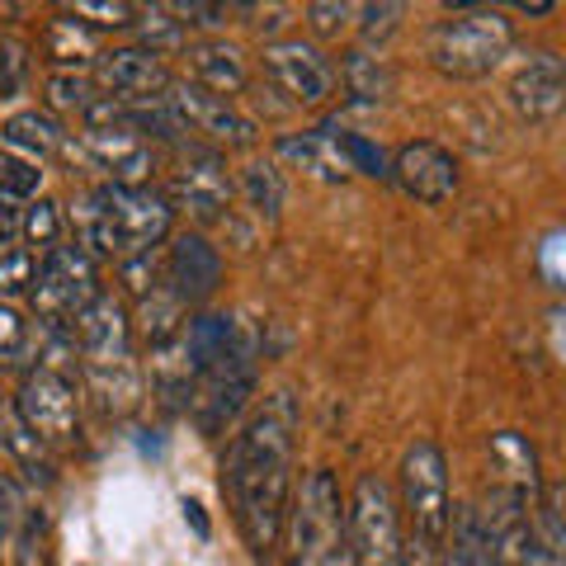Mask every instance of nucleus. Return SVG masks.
<instances>
[{
	"label": "nucleus",
	"mask_w": 566,
	"mask_h": 566,
	"mask_svg": "<svg viewBox=\"0 0 566 566\" xmlns=\"http://www.w3.org/2000/svg\"><path fill=\"white\" fill-rule=\"evenodd\" d=\"M29 43L14 39V33H0V99H20L29 91Z\"/></svg>",
	"instance_id": "2f4dec72"
},
{
	"label": "nucleus",
	"mask_w": 566,
	"mask_h": 566,
	"mask_svg": "<svg viewBox=\"0 0 566 566\" xmlns=\"http://www.w3.org/2000/svg\"><path fill=\"white\" fill-rule=\"evenodd\" d=\"M81 374H85V387L99 397L104 411L128 416L133 406L142 401V378H137L133 359L128 364H114V368H81Z\"/></svg>",
	"instance_id": "bb28decb"
},
{
	"label": "nucleus",
	"mask_w": 566,
	"mask_h": 566,
	"mask_svg": "<svg viewBox=\"0 0 566 566\" xmlns=\"http://www.w3.org/2000/svg\"><path fill=\"white\" fill-rule=\"evenodd\" d=\"M293 444L297 401L279 392L245 420L241 434H232L222 458V495L255 562H270L283 538V520H289L293 501Z\"/></svg>",
	"instance_id": "f257e3e1"
},
{
	"label": "nucleus",
	"mask_w": 566,
	"mask_h": 566,
	"mask_svg": "<svg viewBox=\"0 0 566 566\" xmlns=\"http://www.w3.org/2000/svg\"><path fill=\"white\" fill-rule=\"evenodd\" d=\"M81 151L99 170H109V185H147L151 180V142L137 128H85Z\"/></svg>",
	"instance_id": "a211bd4d"
},
{
	"label": "nucleus",
	"mask_w": 566,
	"mask_h": 566,
	"mask_svg": "<svg viewBox=\"0 0 566 566\" xmlns=\"http://www.w3.org/2000/svg\"><path fill=\"white\" fill-rule=\"evenodd\" d=\"M251 397H255V340L241 331L232 354L193 382V397H189L193 424H199L208 439H218L241 420V411L251 406Z\"/></svg>",
	"instance_id": "6e6552de"
},
{
	"label": "nucleus",
	"mask_w": 566,
	"mask_h": 566,
	"mask_svg": "<svg viewBox=\"0 0 566 566\" xmlns=\"http://www.w3.org/2000/svg\"><path fill=\"white\" fill-rule=\"evenodd\" d=\"M71 232L85 255L133 260L170 237L175 208L151 185H91L71 203Z\"/></svg>",
	"instance_id": "f03ea898"
},
{
	"label": "nucleus",
	"mask_w": 566,
	"mask_h": 566,
	"mask_svg": "<svg viewBox=\"0 0 566 566\" xmlns=\"http://www.w3.org/2000/svg\"><path fill=\"white\" fill-rule=\"evenodd\" d=\"M491 449L505 458V472L520 476V491H524V482H528V491H538V453L528 439H520L515 430H501V434H491Z\"/></svg>",
	"instance_id": "473e14b6"
},
{
	"label": "nucleus",
	"mask_w": 566,
	"mask_h": 566,
	"mask_svg": "<svg viewBox=\"0 0 566 566\" xmlns=\"http://www.w3.org/2000/svg\"><path fill=\"white\" fill-rule=\"evenodd\" d=\"M123 264V283H128V293L147 297L151 289H161V264H156V251H142L133 260H118Z\"/></svg>",
	"instance_id": "ea45409f"
},
{
	"label": "nucleus",
	"mask_w": 566,
	"mask_h": 566,
	"mask_svg": "<svg viewBox=\"0 0 566 566\" xmlns=\"http://www.w3.org/2000/svg\"><path fill=\"white\" fill-rule=\"evenodd\" d=\"M71 14H85V20H95V24H114V29H123V24H133V14H137V6H128V0H81Z\"/></svg>",
	"instance_id": "37998d69"
},
{
	"label": "nucleus",
	"mask_w": 566,
	"mask_h": 566,
	"mask_svg": "<svg viewBox=\"0 0 566 566\" xmlns=\"http://www.w3.org/2000/svg\"><path fill=\"white\" fill-rule=\"evenodd\" d=\"M66 335H71V349H76L81 368H114L133 359V322H128V307L114 293H99L66 326Z\"/></svg>",
	"instance_id": "ddd939ff"
},
{
	"label": "nucleus",
	"mask_w": 566,
	"mask_h": 566,
	"mask_svg": "<svg viewBox=\"0 0 566 566\" xmlns=\"http://www.w3.org/2000/svg\"><path fill=\"white\" fill-rule=\"evenodd\" d=\"M387 180H397V189L416 203H449L458 189V161L439 142H406L387 161Z\"/></svg>",
	"instance_id": "4468645a"
},
{
	"label": "nucleus",
	"mask_w": 566,
	"mask_h": 566,
	"mask_svg": "<svg viewBox=\"0 0 566 566\" xmlns=\"http://www.w3.org/2000/svg\"><path fill=\"white\" fill-rule=\"evenodd\" d=\"M279 161H289L293 170H307L312 180H326V185H340L345 180V161H340V147H335V123L326 128H307V133H283L274 142Z\"/></svg>",
	"instance_id": "aec40b11"
},
{
	"label": "nucleus",
	"mask_w": 566,
	"mask_h": 566,
	"mask_svg": "<svg viewBox=\"0 0 566 566\" xmlns=\"http://www.w3.org/2000/svg\"><path fill=\"white\" fill-rule=\"evenodd\" d=\"M434 566H501L486 528L476 524L472 510H458V515L449 520V534H444V547H439Z\"/></svg>",
	"instance_id": "b1692460"
},
{
	"label": "nucleus",
	"mask_w": 566,
	"mask_h": 566,
	"mask_svg": "<svg viewBox=\"0 0 566 566\" xmlns=\"http://www.w3.org/2000/svg\"><path fill=\"white\" fill-rule=\"evenodd\" d=\"M24 232H29L33 245H43V251L62 245V208L57 203H33L24 212Z\"/></svg>",
	"instance_id": "58836bf2"
},
{
	"label": "nucleus",
	"mask_w": 566,
	"mask_h": 566,
	"mask_svg": "<svg viewBox=\"0 0 566 566\" xmlns=\"http://www.w3.org/2000/svg\"><path fill=\"white\" fill-rule=\"evenodd\" d=\"M345 524L349 547L359 566H397L406 534H401V510L397 491L382 482L378 472H359V482L345 495Z\"/></svg>",
	"instance_id": "0eeeda50"
},
{
	"label": "nucleus",
	"mask_w": 566,
	"mask_h": 566,
	"mask_svg": "<svg viewBox=\"0 0 566 566\" xmlns=\"http://www.w3.org/2000/svg\"><path fill=\"white\" fill-rule=\"evenodd\" d=\"M95 85H104L114 99H151L170 91V71L161 57L142 48H99Z\"/></svg>",
	"instance_id": "dca6fc26"
},
{
	"label": "nucleus",
	"mask_w": 566,
	"mask_h": 566,
	"mask_svg": "<svg viewBox=\"0 0 566 566\" xmlns=\"http://www.w3.org/2000/svg\"><path fill=\"white\" fill-rule=\"evenodd\" d=\"M166 289L180 297V307H203L222 283V255L218 245L199 232H180L170 241V255H166V274H161Z\"/></svg>",
	"instance_id": "2eb2a0df"
},
{
	"label": "nucleus",
	"mask_w": 566,
	"mask_h": 566,
	"mask_svg": "<svg viewBox=\"0 0 566 566\" xmlns=\"http://www.w3.org/2000/svg\"><path fill=\"white\" fill-rule=\"evenodd\" d=\"M434 557H439V553H424V547L406 543V547H401V557H397V566H434Z\"/></svg>",
	"instance_id": "49530a36"
},
{
	"label": "nucleus",
	"mask_w": 566,
	"mask_h": 566,
	"mask_svg": "<svg viewBox=\"0 0 566 566\" xmlns=\"http://www.w3.org/2000/svg\"><path fill=\"white\" fill-rule=\"evenodd\" d=\"M29 322L10 303H0V374H10V368H20L29 359Z\"/></svg>",
	"instance_id": "72a5a7b5"
},
{
	"label": "nucleus",
	"mask_w": 566,
	"mask_h": 566,
	"mask_svg": "<svg viewBox=\"0 0 566 566\" xmlns=\"http://www.w3.org/2000/svg\"><path fill=\"white\" fill-rule=\"evenodd\" d=\"M133 33H137V48L151 52V57H166V52L185 48V24L175 20L166 6H137Z\"/></svg>",
	"instance_id": "cd10ccee"
},
{
	"label": "nucleus",
	"mask_w": 566,
	"mask_h": 566,
	"mask_svg": "<svg viewBox=\"0 0 566 566\" xmlns=\"http://www.w3.org/2000/svg\"><path fill=\"white\" fill-rule=\"evenodd\" d=\"M20 232H24V208L14 199H0V251H10Z\"/></svg>",
	"instance_id": "c03bdc74"
},
{
	"label": "nucleus",
	"mask_w": 566,
	"mask_h": 566,
	"mask_svg": "<svg viewBox=\"0 0 566 566\" xmlns=\"http://www.w3.org/2000/svg\"><path fill=\"white\" fill-rule=\"evenodd\" d=\"M104 289H99V264L95 255H85L76 241L71 245H52V251L39 260L33 270V289H29V303H33V316L43 326H57L66 331L76 316L95 303Z\"/></svg>",
	"instance_id": "423d86ee"
},
{
	"label": "nucleus",
	"mask_w": 566,
	"mask_h": 566,
	"mask_svg": "<svg viewBox=\"0 0 566 566\" xmlns=\"http://www.w3.org/2000/svg\"><path fill=\"white\" fill-rule=\"evenodd\" d=\"M510 109H515L524 123H547L562 114V99H566V71L557 52H534L510 81Z\"/></svg>",
	"instance_id": "f3484780"
},
{
	"label": "nucleus",
	"mask_w": 566,
	"mask_h": 566,
	"mask_svg": "<svg viewBox=\"0 0 566 566\" xmlns=\"http://www.w3.org/2000/svg\"><path fill=\"white\" fill-rule=\"evenodd\" d=\"M283 566H359L349 547L345 491L331 468H312L293 491L283 520Z\"/></svg>",
	"instance_id": "7ed1b4c3"
},
{
	"label": "nucleus",
	"mask_w": 566,
	"mask_h": 566,
	"mask_svg": "<svg viewBox=\"0 0 566 566\" xmlns=\"http://www.w3.org/2000/svg\"><path fill=\"white\" fill-rule=\"evenodd\" d=\"M29 495H24V486L14 482V476H0V557L10 553V543H14V534H20V524L29 520Z\"/></svg>",
	"instance_id": "e433bc0d"
},
{
	"label": "nucleus",
	"mask_w": 566,
	"mask_h": 566,
	"mask_svg": "<svg viewBox=\"0 0 566 566\" xmlns=\"http://www.w3.org/2000/svg\"><path fill=\"white\" fill-rule=\"evenodd\" d=\"M43 57L52 62V71H76L99 57V33L76 14H57L43 29Z\"/></svg>",
	"instance_id": "5701e85b"
},
{
	"label": "nucleus",
	"mask_w": 566,
	"mask_h": 566,
	"mask_svg": "<svg viewBox=\"0 0 566 566\" xmlns=\"http://www.w3.org/2000/svg\"><path fill=\"white\" fill-rule=\"evenodd\" d=\"M14 416L39 444H76L81 434V387L76 374L62 368H33L14 392Z\"/></svg>",
	"instance_id": "1a4fd4ad"
},
{
	"label": "nucleus",
	"mask_w": 566,
	"mask_h": 566,
	"mask_svg": "<svg viewBox=\"0 0 566 566\" xmlns=\"http://www.w3.org/2000/svg\"><path fill=\"white\" fill-rule=\"evenodd\" d=\"M39 185H43V170L33 161H24V156H10V151L0 156V199L24 203V199L39 193Z\"/></svg>",
	"instance_id": "c9c22d12"
},
{
	"label": "nucleus",
	"mask_w": 566,
	"mask_h": 566,
	"mask_svg": "<svg viewBox=\"0 0 566 566\" xmlns=\"http://www.w3.org/2000/svg\"><path fill=\"white\" fill-rule=\"evenodd\" d=\"M335 147H340L345 170H359L368 180H387V151L378 142H368L364 133H345L340 123H335Z\"/></svg>",
	"instance_id": "7c9ffc66"
},
{
	"label": "nucleus",
	"mask_w": 566,
	"mask_h": 566,
	"mask_svg": "<svg viewBox=\"0 0 566 566\" xmlns=\"http://www.w3.org/2000/svg\"><path fill=\"white\" fill-rule=\"evenodd\" d=\"M349 14H354V6H335V0H312L307 6V20L316 29V39H335V33L349 24Z\"/></svg>",
	"instance_id": "79ce46f5"
},
{
	"label": "nucleus",
	"mask_w": 566,
	"mask_h": 566,
	"mask_svg": "<svg viewBox=\"0 0 566 566\" xmlns=\"http://www.w3.org/2000/svg\"><path fill=\"white\" fill-rule=\"evenodd\" d=\"M335 81H340L359 104H378V99L392 95V71H387V62H378L374 52H364V48L345 52L340 71H335Z\"/></svg>",
	"instance_id": "a878e982"
},
{
	"label": "nucleus",
	"mask_w": 566,
	"mask_h": 566,
	"mask_svg": "<svg viewBox=\"0 0 566 566\" xmlns=\"http://www.w3.org/2000/svg\"><path fill=\"white\" fill-rule=\"evenodd\" d=\"M515 29L495 6H468L449 10V20H439L424 33V57L439 76L449 81H482L505 62Z\"/></svg>",
	"instance_id": "20e7f679"
},
{
	"label": "nucleus",
	"mask_w": 566,
	"mask_h": 566,
	"mask_svg": "<svg viewBox=\"0 0 566 566\" xmlns=\"http://www.w3.org/2000/svg\"><path fill=\"white\" fill-rule=\"evenodd\" d=\"M264 71H270L274 85L293 104H326L335 91H340L331 57L316 43H303V39H270L264 43Z\"/></svg>",
	"instance_id": "f8f14e48"
},
{
	"label": "nucleus",
	"mask_w": 566,
	"mask_h": 566,
	"mask_svg": "<svg viewBox=\"0 0 566 566\" xmlns=\"http://www.w3.org/2000/svg\"><path fill=\"white\" fill-rule=\"evenodd\" d=\"M0 142L14 147V151H24V156H39V161H48V156H62L71 133L48 109H20V114H10L6 123H0Z\"/></svg>",
	"instance_id": "4be33fe9"
},
{
	"label": "nucleus",
	"mask_w": 566,
	"mask_h": 566,
	"mask_svg": "<svg viewBox=\"0 0 566 566\" xmlns=\"http://www.w3.org/2000/svg\"><path fill=\"white\" fill-rule=\"evenodd\" d=\"M241 193H245V203H251L264 222H274L283 212V175H279V166L274 161L241 166Z\"/></svg>",
	"instance_id": "c85d7f7f"
},
{
	"label": "nucleus",
	"mask_w": 566,
	"mask_h": 566,
	"mask_svg": "<svg viewBox=\"0 0 566 566\" xmlns=\"http://www.w3.org/2000/svg\"><path fill=\"white\" fill-rule=\"evenodd\" d=\"M33 270H39L33 251H0V303L29 293L33 289Z\"/></svg>",
	"instance_id": "4c0bfd02"
},
{
	"label": "nucleus",
	"mask_w": 566,
	"mask_h": 566,
	"mask_svg": "<svg viewBox=\"0 0 566 566\" xmlns=\"http://www.w3.org/2000/svg\"><path fill=\"white\" fill-rule=\"evenodd\" d=\"M180 510H185V524L193 528V538H212V524H208V515H203V505L199 501H189V495H185V501H180Z\"/></svg>",
	"instance_id": "a18cd8bd"
},
{
	"label": "nucleus",
	"mask_w": 566,
	"mask_h": 566,
	"mask_svg": "<svg viewBox=\"0 0 566 566\" xmlns=\"http://www.w3.org/2000/svg\"><path fill=\"white\" fill-rule=\"evenodd\" d=\"M43 95H48V114H85L95 104V81L85 71H48L43 81Z\"/></svg>",
	"instance_id": "c756f323"
},
{
	"label": "nucleus",
	"mask_w": 566,
	"mask_h": 566,
	"mask_svg": "<svg viewBox=\"0 0 566 566\" xmlns=\"http://www.w3.org/2000/svg\"><path fill=\"white\" fill-rule=\"evenodd\" d=\"M189 71H193V85H203V91L218 95V99H232L251 85V71H245L241 48H232V43L189 48Z\"/></svg>",
	"instance_id": "412c9836"
},
{
	"label": "nucleus",
	"mask_w": 566,
	"mask_h": 566,
	"mask_svg": "<svg viewBox=\"0 0 566 566\" xmlns=\"http://www.w3.org/2000/svg\"><path fill=\"white\" fill-rule=\"evenodd\" d=\"M354 14H359V39H364V52H368V48L387 43L401 29L406 6H397V0H382V6H354Z\"/></svg>",
	"instance_id": "f704fd0d"
},
{
	"label": "nucleus",
	"mask_w": 566,
	"mask_h": 566,
	"mask_svg": "<svg viewBox=\"0 0 566 566\" xmlns=\"http://www.w3.org/2000/svg\"><path fill=\"white\" fill-rule=\"evenodd\" d=\"M185 147V142H180ZM232 175H227V161L203 142H189L180 151V166L170 170V189H166V203L170 208H185L193 222H218L227 203H232Z\"/></svg>",
	"instance_id": "9d476101"
},
{
	"label": "nucleus",
	"mask_w": 566,
	"mask_h": 566,
	"mask_svg": "<svg viewBox=\"0 0 566 566\" xmlns=\"http://www.w3.org/2000/svg\"><path fill=\"white\" fill-rule=\"evenodd\" d=\"M237 335H241V326H237V316H227V312H199V316H189V322L180 326V359H185V368H189V378L199 382L208 368H218L227 354H232V345H237Z\"/></svg>",
	"instance_id": "6ab92c4d"
},
{
	"label": "nucleus",
	"mask_w": 566,
	"mask_h": 566,
	"mask_svg": "<svg viewBox=\"0 0 566 566\" xmlns=\"http://www.w3.org/2000/svg\"><path fill=\"white\" fill-rule=\"evenodd\" d=\"M401 534H411L406 543L439 553L453 520V495H449V458L434 439H416L401 458Z\"/></svg>",
	"instance_id": "39448f33"
},
{
	"label": "nucleus",
	"mask_w": 566,
	"mask_h": 566,
	"mask_svg": "<svg viewBox=\"0 0 566 566\" xmlns=\"http://www.w3.org/2000/svg\"><path fill=\"white\" fill-rule=\"evenodd\" d=\"M166 104L175 109V118H180L185 137L199 133L203 142H212V151L218 147H255V137H260L251 118L237 114L227 99L208 95L203 85H193V81H170Z\"/></svg>",
	"instance_id": "9b49d317"
},
{
	"label": "nucleus",
	"mask_w": 566,
	"mask_h": 566,
	"mask_svg": "<svg viewBox=\"0 0 566 566\" xmlns=\"http://www.w3.org/2000/svg\"><path fill=\"white\" fill-rule=\"evenodd\" d=\"M166 10L180 24H199V29H218V24H227V14H232V6H203V0H175Z\"/></svg>",
	"instance_id": "a19ab883"
},
{
	"label": "nucleus",
	"mask_w": 566,
	"mask_h": 566,
	"mask_svg": "<svg viewBox=\"0 0 566 566\" xmlns=\"http://www.w3.org/2000/svg\"><path fill=\"white\" fill-rule=\"evenodd\" d=\"M0 449H6L14 463H20L29 472V482L33 486H52L57 482V468H52V458H48V444H39L14 411H0Z\"/></svg>",
	"instance_id": "393cba45"
}]
</instances>
